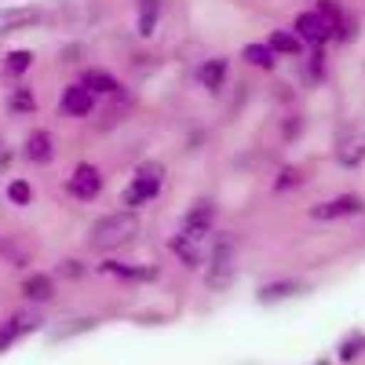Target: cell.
Segmentation results:
<instances>
[{"label": "cell", "instance_id": "20", "mask_svg": "<svg viewBox=\"0 0 365 365\" xmlns=\"http://www.w3.org/2000/svg\"><path fill=\"white\" fill-rule=\"evenodd\" d=\"M336 165L340 168H361L365 165V132H347L336 143Z\"/></svg>", "mask_w": 365, "mask_h": 365}, {"label": "cell", "instance_id": "19", "mask_svg": "<svg viewBox=\"0 0 365 365\" xmlns=\"http://www.w3.org/2000/svg\"><path fill=\"white\" fill-rule=\"evenodd\" d=\"M8 117H34L37 113V91L29 88L26 81H15L8 88Z\"/></svg>", "mask_w": 365, "mask_h": 365}, {"label": "cell", "instance_id": "4", "mask_svg": "<svg viewBox=\"0 0 365 365\" xmlns=\"http://www.w3.org/2000/svg\"><path fill=\"white\" fill-rule=\"evenodd\" d=\"M44 329V314L37 307H26V311H11L4 322H0V354L11 351L19 340L34 336V332Z\"/></svg>", "mask_w": 365, "mask_h": 365}, {"label": "cell", "instance_id": "18", "mask_svg": "<svg viewBox=\"0 0 365 365\" xmlns=\"http://www.w3.org/2000/svg\"><path fill=\"white\" fill-rule=\"evenodd\" d=\"M168 252L182 263V267H187V270H201L205 267V252H201V241H190L187 234H172L168 237Z\"/></svg>", "mask_w": 365, "mask_h": 365}, {"label": "cell", "instance_id": "29", "mask_svg": "<svg viewBox=\"0 0 365 365\" xmlns=\"http://www.w3.org/2000/svg\"><path fill=\"white\" fill-rule=\"evenodd\" d=\"M84 274H88V267H84L81 259H73V256L55 263V282H58V278H63V282H81Z\"/></svg>", "mask_w": 365, "mask_h": 365}, {"label": "cell", "instance_id": "30", "mask_svg": "<svg viewBox=\"0 0 365 365\" xmlns=\"http://www.w3.org/2000/svg\"><path fill=\"white\" fill-rule=\"evenodd\" d=\"M73 325H63V329H55L51 336L55 340H66V336H77V332H88V329H96L99 325V318H70Z\"/></svg>", "mask_w": 365, "mask_h": 365}, {"label": "cell", "instance_id": "22", "mask_svg": "<svg viewBox=\"0 0 365 365\" xmlns=\"http://www.w3.org/2000/svg\"><path fill=\"white\" fill-rule=\"evenodd\" d=\"M241 58H245L252 70H263V73H274V70H278V55L270 51L267 41H252V44H245V48H241Z\"/></svg>", "mask_w": 365, "mask_h": 365}, {"label": "cell", "instance_id": "26", "mask_svg": "<svg viewBox=\"0 0 365 365\" xmlns=\"http://www.w3.org/2000/svg\"><path fill=\"white\" fill-rule=\"evenodd\" d=\"M303 168L299 165H282L278 168V175H274V182H270V190L274 194H289V190H296V187H303Z\"/></svg>", "mask_w": 365, "mask_h": 365}, {"label": "cell", "instance_id": "14", "mask_svg": "<svg viewBox=\"0 0 365 365\" xmlns=\"http://www.w3.org/2000/svg\"><path fill=\"white\" fill-rule=\"evenodd\" d=\"M99 274H110V278H117V282H158L161 278V270L158 267H143V263H120V259H103L99 267H96Z\"/></svg>", "mask_w": 365, "mask_h": 365}, {"label": "cell", "instance_id": "21", "mask_svg": "<svg viewBox=\"0 0 365 365\" xmlns=\"http://www.w3.org/2000/svg\"><path fill=\"white\" fill-rule=\"evenodd\" d=\"M267 44H270V51L278 55V58H299L303 51H307V44H303L292 29H270Z\"/></svg>", "mask_w": 365, "mask_h": 365}, {"label": "cell", "instance_id": "10", "mask_svg": "<svg viewBox=\"0 0 365 365\" xmlns=\"http://www.w3.org/2000/svg\"><path fill=\"white\" fill-rule=\"evenodd\" d=\"M96 96L81 84V81H73V84H66L63 88V96H58V113H63L66 120H88L91 113H96Z\"/></svg>", "mask_w": 365, "mask_h": 365}, {"label": "cell", "instance_id": "28", "mask_svg": "<svg viewBox=\"0 0 365 365\" xmlns=\"http://www.w3.org/2000/svg\"><path fill=\"white\" fill-rule=\"evenodd\" d=\"M358 19L354 15H340V22H336V29H332V44H351V41H358Z\"/></svg>", "mask_w": 365, "mask_h": 365}, {"label": "cell", "instance_id": "32", "mask_svg": "<svg viewBox=\"0 0 365 365\" xmlns=\"http://www.w3.org/2000/svg\"><path fill=\"white\" fill-rule=\"evenodd\" d=\"M314 11L325 15L329 22H336V19L344 15V4H340V0H314Z\"/></svg>", "mask_w": 365, "mask_h": 365}, {"label": "cell", "instance_id": "31", "mask_svg": "<svg viewBox=\"0 0 365 365\" xmlns=\"http://www.w3.org/2000/svg\"><path fill=\"white\" fill-rule=\"evenodd\" d=\"M307 81H311V84H322V81H325V48H311Z\"/></svg>", "mask_w": 365, "mask_h": 365}, {"label": "cell", "instance_id": "25", "mask_svg": "<svg viewBox=\"0 0 365 365\" xmlns=\"http://www.w3.org/2000/svg\"><path fill=\"white\" fill-rule=\"evenodd\" d=\"M29 249L26 245H19L15 237H0V263H8V267H15V270H26L29 267Z\"/></svg>", "mask_w": 365, "mask_h": 365}, {"label": "cell", "instance_id": "6", "mask_svg": "<svg viewBox=\"0 0 365 365\" xmlns=\"http://www.w3.org/2000/svg\"><path fill=\"white\" fill-rule=\"evenodd\" d=\"M106 187V175L99 165H91V161H81L70 175H66V194L73 201H96Z\"/></svg>", "mask_w": 365, "mask_h": 365}, {"label": "cell", "instance_id": "7", "mask_svg": "<svg viewBox=\"0 0 365 365\" xmlns=\"http://www.w3.org/2000/svg\"><path fill=\"white\" fill-rule=\"evenodd\" d=\"M365 212V197L361 194H340V197H329V201H318L307 208V216L314 223H336V220H351V216H361Z\"/></svg>", "mask_w": 365, "mask_h": 365}, {"label": "cell", "instance_id": "1", "mask_svg": "<svg viewBox=\"0 0 365 365\" xmlns=\"http://www.w3.org/2000/svg\"><path fill=\"white\" fill-rule=\"evenodd\" d=\"M139 230H143L139 212L120 208V212H110V216H99L96 223H91L88 241H91V249H99V252H117V249L132 245V241L139 237Z\"/></svg>", "mask_w": 365, "mask_h": 365}, {"label": "cell", "instance_id": "23", "mask_svg": "<svg viewBox=\"0 0 365 365\" xmlns=\"http://www.w3.org/2000/svg\"><path fill=\"white\" fill-rule=\"evenodd\" d=\"M34 51H29V48H11L8 55H4V63H0V70H4V77L8 81H22L29 70H34Z\"/></svg>", "mask_w": 365, "mask_h": 365}, {"label": "cell", "instance_id": "12", "mask_svg": "<svg viewBox=\"0 0 365 365\" xmlns=\"http://www.w3.org/2000/svg\"><path fill=\"white\" fill-rule=\"evenodd\" d=\"M194 77H197V84L208 91V96H220V91L227 88V81H230V58H223V55L205 58V63L194 70Z\"/></svg>", "mask_w": 365, "mask_h": 365}, {"label": "cell", "instance_id": "27", "mask_svg": "<svg viewBox=\"0 0 365 365\" xmlns=\"http://www.w3.org/2000/svg\"><path fill=\"white\" fill-rule=\"evenodd\" d=\"M4 194H8V205H15V208H29V205H34V187H29V179H22V175L8 179Z\"/></svg>", "mask_w": 365, "mask_h": 365}, {"label": "cell", "instance_id": "3", "mask_svg": "<svg viewBox=\"0 0 365 365\" xmlns=\"http://www.w3.org/2000/svg\"><path fill=\"white\" fill-rule=\"evenodd\" d=\"M234 252H237V241L234 234H220L216 249H212V256L205 259V285L212 292H227L234 285V274H237V263H234Z\"/></svg>", "mask_w": 365, "mask_h": 365}, {"label": "cell", "instance_id": "13", "mask_svg": "<svg viewBox=\"0 0 365 365\" xmlns=\"http://www.w3.org/2000/svg\"><path fill=\"white\" fill-rule=\"evenodd\" d=\"M55 289H58V285H55V274H44V270L26 274L22 285H19V292H22V299L29 303V307H44V303H51V299L58 296Z\"/></svg>", "mask_w": 365, "mask_h": 365}, {"label": "cell", "instance_id": "16", "mask_svg": "<svg viewBox=\"0 0 365 365\" xmlns=\"http://www.w3.org/2000/svg\"><path fill=\"white\" fill-rule=\"evenodd\" d=\"M22 158L29 165H51L55 161V135L48 128H34L22 139Z\"/></svg>", "mask_w": 365, "mask_h": 365}, {"label": "cell", "instance_id": "2", "mask_svg": "<svg viewBox=\"0 0 365 365\" xmlns=\"http://www.w3.org/2000/svg\"><path fill=\"white\" fill-rule=\"evenodd\" d=\"M165 175H168V168L161 161H139L135 172H132V179H128V187L120 190V205L139 212L143 205L158 201L161 190H165Z\"/></svg>", "mask_w": 365, "mask_h": 365}, {"label": "cell", "instance_id": "34", "mask_svg": "<svg viewBox=\"0 0 365 365\" xmlns=\"http://www.w3.org/2000/svg\"><path fill=\"white\" fill-rule=\"evenodd\" d=\"M81 55H84V48L70 44V48H63V58H58V63H81Z\"/></svg>", "mask_w": 365, "mask_h": 365}, {"label": "cell", "instance_id": "24", "mask_svg": "<svg viewBox=\"0 0 365 365\" xmlns=\"http://www.w3.org/2000/svg\"><path fill=\"white\" fill-rule=\"evenodd\" d=\"M365 354V332L361 329H351L347 336L336 344V361L340 365H351V361H358Z\"/></svg>", "mask_w": 365, "mask_h": 365}, {"label": "cell", "instance_id": "5", "mask_svg": "<svg viewBox=\"0 0 365 365\" xmlns=\"http://www.w3.org/2000/svg\"><path fill=\"white\" fill-rule=\"evenodd\" d=\"M340 22V19H336ZM336 22H329L325 15H318L314 8L311 11H299L296 19H292V34L307 44V51L311 48H325V44H332V29H336Z\"/></svg>", "mask_w": 365, "mask_h": 365}, {"label": "cell", "instance_id": "15", "mask_svg": "<svg viewBox=\"0 0 365 365\" xmlns=\"http://www.w3.org/2000/svg\"><path fill=\"white\" fill-rule=\"evenodd\" d=\"M81 84H84L96 99H117V96H125V84L117 81V73L99 70V66H88V70L81 73Z\"/></svg>", "mask_w": 365, "mask_h": 365}, {"label": "cell", "instance_id": "9", "mask_svg": "<svg viewBox=\"0 0 365 365\" xmlns=\"http://www.w3.org/2000/svg\"><path fill=\"white\" fill-rule=\"evenodd\" d=\"M212 230H216V201H212V197H197L187 212H182L179 234H187L190 241H205Z\"/></svg>", "mask_w": 365, "mask_h": 365}, {"label": "cell", "instance_id": "17", "mask_svg": "<svg viewBox=\"0 0 365 365\" xmlns=\"http://www.w3.org/2000/svg\"><path fill=\"white\" fill-rule=\"evenodd\" d=\"M165 19V0H135V34L150 41Z\"/></svg>", "mask_w": 365, "mask_h": 365}, {"label": "cell", "instance_id": "11", "mask_svg": "<svg viewBox=\"0 0 365 365\" xmlns=\"http://www.w3.org/2000/svg\"><path fill=\"white\" fill-rule=\"evenodd\" d=\"M311 285L303 278H274V282H263L256 289V303L263 307H274V303H285V299H296V296H307Z\"/></svg>", "mask_w": 365, "mask_h": 365}, {"label": "cell", "instance_id": "36", "mask_svg": "<svg viewBox=\"0 0 365 365\" xmlns=\"http://www.w3.org/2000/svg\"><path fill=\"white\" fill-rule=\"evenodd\" d=\"M318 365H332V361H318Z\"/></svg>", "mask_w": 365, "mask_h": 365}, {"label": "cell", "instance_id": "35", "mask_svg": "<svg viewBox=\"0 0 365 365\" xmlns=\"http://www.w3.org/2000/svg\"><path fill=\"white\" fill-rule=\"evenodd\" d=\"M296 132H299V117L292 113V117H289V125H285V139H292Z\"/></svg>", "mask_w": 365, "mask_h": 365}, {"label": "cell", "instance_id": "33", "mask_svg": "<svg viewBox=\"0 0 365 365\" xmlns=\"http://www.w3.org/2000/svg\"><path fill=\"white\" fill-rule=\"evenodd\" d=\"M11 161H15V150H11V143L4 135H0V175H8Z\"/></svg>", "mask_w": 365, "mask_h": 365}, {"label": "cell", "instance_id": "8", "mask_svg": "<svg viewBox=\"0 0 365 365\" xmlns=\"http://www.w3.org/2000/svg\"><path fill=\"white\" fill-rule=\"evenodd\" d=\"M44 22H48V11L37 4H4L0 8V37L26 34V29H37Z\"/></svg>", "mask_w": 365, "mask_h": 365}]
</instances>
